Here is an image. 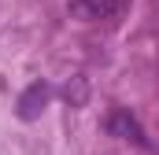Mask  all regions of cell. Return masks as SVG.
Instances as JSON below:
<instances>
[{"instance_id":"obj_1","label":"cell","mask_w":159,"mask_h":155,"mask_svg":"<svg viewBox=\"0 0 159 155\" xmlns=\"http://www.w3.org/2000/svg\"><path fill=\"white\" fill-rule=\"evenodd\" d=\"M107 129H111V137L133 140V144H144V129L137 126V118L129 115L126 107H115V111H111V118H107Z\"/></svg>"},{"instance_id":"obj_2","label":"cell","mask_w":159,"mask_h":155,"mask_svg":"<svg viewBox=\"0 0 159 155\" xmlns=\"http://www.w3.org/2000/svg\"><path fill=\"white\" fill-rule=\"evenodd\" d=\"M44 104H48V85L34 81V85H30V89L19 96V118H22V122H34V118H41Z\"/></svg>"},{"instance_id":"obj_3","label":"cell","mask_w":159,"mask_h":155,"mask_svg":"<svg viewBox=\"0 0 159 155\" xmlns=\"http://www.w3.org/2000/svg\"><path fill=\"white\" fill-rule=\"evenodd\" d=\"M126 7V0H74V11L85 19H107Z\"/></svg>"}]
</instances>
